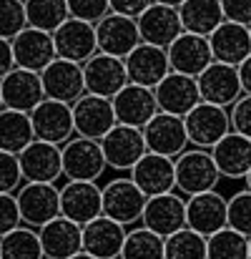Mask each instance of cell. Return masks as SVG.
I'll return each mask as SVG.
<instances>
[{
  "mask_svg": "<svg viewBox=\"0 0 251 259\" xmlns=\"http://www.w3.org/2000/svg\"><path fill=\"white\" fill-rule=\"evenodd\" d=\"M23 28H28L25 0H0V38L13 40Z\"/></svg>",
  "mask_w": 251,
  "mask_h": 259,
  "instance_id": "cell-38",
  "label": "cell"
},
{
  "mask_svg": "<svg viewBox=\"0 0 251 259\" xmlns=\"http://www.w3.org/2000/svg\"><path fill=\"white\" fill-rule=\"evenodd\" d=\"M0 96H3V106H5V108L30 113V111L45 98L40 73L15 66L8 76L0 78Z\"/></svg>",
  "mask_w": 251,
  "mask_h": 259,
  "instance_id": "cell-20",
  "label": "cell"
},
{
  "mask_svg": "<svg viewBox=\"0 0 251 259\" xmlns=\"http://www.w3.org/2000/svg\"><path fill=\"white\" fill-rule=\"evenodd\" d=\"M154 0H108L111 5V13H121V15H128V18H138Z\"/></svg>",
  "mask_w": 251,
  "mask_h": 259,
  "instance_id": "cell-45",
  "label": "cell"
},
{
  "mask_svg": "<svg viewBox=\"0 0 251 259\" xmlns=\"http://www.w3.org/2000/svg\"><path fill=\"white\" fill-rule=\"evenodd\" d=\"M229 118H231V131L251 139V93H241L234 101V106L229 108Z\"/></svg>",
  "mask_w": 251,
  "mask_h": 259,
  "instance_id": "cell-42",
  "label": "cell"
},
{
  "mask_svg": "<svg viewBox=\"0 0 251 259\" xmlns=\"http://www.w3.org/2000/svg\"><path fill=\"white\" fill-rule=\"evenodd\" d=\"M186 227L204 237L229 227V199L216 189L186 196Z\"/></svg>",
  "mask_w": 251,
  "mask_h": 259,
  "instance_id": "cell-8",
  "label": "cell"
},
{
  "mask_svg": "<svg viewBox=\"0 0 251 259\" xmlns=\"http://www.w3.org/2000/svg\"><path fill=\"white\" fill-rule=\"evenodd\" d=\"M20 171L25 181H40V184H56L63 176V159L61 146L33 139L20 154Z\"/></svg>",
  "mask_w": 251,
  "mask_h": 259,
  "instance_id": "cell-19",
  "label": "cell"
},
{
  "mask_svg": "<svg viewBox=\"0 0 251 259\" xmlns=\"http://www.w3.org/2000/svg\"><path fill=\"white\" fill-rule=\"evenodd\" d=\"M3 108H5V106H3V96H0V111H3Z\"/></svg>",
  "mask_w": 251,
  "mask_h": 259,
  "instance_id": "cell-52",
  "label": "cell"
},
{
  "mask_svg": "<svg viewBox=\"0 0 251 259\" xmlns=\"http://www.w3.org/2000/svg\"><path fill=\"white\" fill-rule=\"evenodd\" d=\"M154 3H161V5H171V8H178L183 0H154Z\"/></svg>",
  "mask_w": 251,
  "mask_h": 259,
  "instance_id": "cell-48",
  "label": "cell"
},
{
  "mask_svg": "<svg viewBox=\"0 0 251 259\" xmlns=\"http://www.w3.org/2000/svg\"><path fill=\"white\" fill-rule=\"evenodd\" d=\"M101 149H103L108 169H113V171H131L136 166V161L148 151L143 128L126 126V123H116L101 139Z\"/></svg>",
  "mask_w": 251,
  "mask_h": 259,
  "instance_id": "cell-7",
  "label": "cell"
},
{
  "mask_svg": "<svg viewBox=\"0 0 251 259\" xmlns=\"http://www.w3.org/2000/svg\"><path fill=\"white\" fill-rule=\"evenodd\" d=\"M166 259H209L206 237L183 227L166 237Z\"/></svg>",
  "mask_w": 251,
  "mask_h": 259,
  "instance_id": "cell-37",
  "label": "cell"
},
{
  "mask_svg": "<svg viewBox=\"0 0 251 259\" xmlns=\"http://www.w3.org/2000/svg\"><path fill=\"white\" fill-rule=\"evenodd\" d=\"M103 214V196L98 181H66L61 186V217L88 224Z\"/></svg>",
  "mask_w": 251,
  "mask_h": 259,
  "instance_id": "cell-13",
  "label": "cell"
},
{
  "mask_svg": "<svg viewBox=\"0 0 251 259\" xmlns=\"http://www.w3.org/2000/svg\"><path fill=\"white\" fill-rule=\"evenodd\" d=\"M15 68V58H13V46L10 40L0 38V78L8 76L10 71Z\"/></svg>",
  "mask_w": 251,
  "mask_h": 259,
  "instance_id": "cell-46",
  "label": "cell"
},
{
  "mask_svg": "<svg viewBox=\"0 0 251 259\" xmlns=\"http://www.w3.org/2000/svg\"><path fill=\"white\" fill-rule=\"evenodd\" d=\"M83 81H85V93L113 98L121 88L128 83L126 61L98 51L93 58H88L83 63Z\"/></svg>",
  "mask_w": 251,
  "mask_h": 259,
  "instance_id": "cell-14",
  "label": "cell"
},
{
  "mask_svg": "<svg viewBox=\"0 0 251 259\" xmlns=\"http://www.w3.org/2000/svg\"><path fill=\"white\" fill-rule=\"evenodd\" d=\"M101 196H103V214L123 227H133L141 222L148 199L131 176H116L106 181L101 186Z\"/></svg>",
  "mask_w": 251,
  "mask_h": 259,
  "instance_id": "cell-2",
  "label": "cell"
},
{
  "mask_svg": "<svg viewBox=\"0 0 251 259\" xmlns=\"http://www.w3.org/2000/svg\"><path fill=\"white\" fill-rule=\"evenodd\" d=\"M0 259H45L38 229L20 224L0 237Z\"/></svg>",
  "mask_w": 251,
  "mask_h": 259,
  "instance_id": "cell-34",
  "label": "cell"
},
{
  "mask_svg": "<svg viewBox=\"0 0 251 259\" xmlns=\"http://www.w3.org/2000/svg\"><path fill=\"white\" fill-rule=\"evenodd\" d=\"M128 227L101 214L93 222L83 224V252L95 259H121Z\"/></svg>",
  "mask_w": 251,
  "mask_h": 259,
  "instance_id": "cell-26",
  "label": "cell"
},
{
  "mask_svg": "<svg viewBox=\"0 0 251 259\" xmlns=\"http://www.w3.org/2000/svg\"><path fill=\"white\" fill-rule=\"evenodd\" d=\"M143 139H146L148 151L168 156V159H176L181 151H186L191 146L183 116H173V113H166V111H159L143 126Z\"/></svg>",
  "mask_w": 251,
  "mask_h": 259,
  "instance_id": "cell-10",
  "label": "cell"
},
{
  "mask_svg": "<svg viewBox=\"0 0 251 259\" xmlns=\"http://www.w3.org/2000/svg\"><path fill=\"white\" fill-rule=\"evenodd\" d=\"M71 108H73L76 136L101 141L118 123L111 98H103V96H95V93H83Z\"/></svg>",
  "mask_w": 251,
  "mask_h": 259,
  "instance_id": "cell-12",
  "label": "cell"
},
{
  "mask_svg": "<svg viewBox=\"0 0 251 259\" xmlns=\"http://www.w3.org/2000/svg\"><path fill=\"white\" fill-rule=\"evenodd\" d=\"M111 103H113L116 121L126 123V126H136V128H143L159 113L154 88L138 86V83H131V81L111 98Z\"/></svg>",
  "mask_w": 251,
  "mask_h": 259,
  "instance_id": "cell-17",
  "label": "cell"
},
{
  "mask_svg": "<svg viewBox=\"0 0 251 259\" xmlns=\"http://www.w3.org/2000/svg\"><path fill=\"white\" fill-rule=\"evenodd\" d=\"M176 166V191L183 196H193L201 191H211L219 186L221 174L209 149L188 146L173 159Z\"/></svg>",
  "mask_w": 251,
  "mask_h": 259,
  "instance_id": "cell-1",
  "label": "cell"
},
{
  "mask_svg": "<svg viewBox=\"0 0 251 259\" xmlns=\"http://www.w3.org/2000/svg\"><path fill=\"white\" fill-rule=\"evenodd\" d=\"M20 224H23V219H20V209H18L15 194H0V237L13 232Z\"/></svg>",
  "mask_w": 251,
  "mask_h": 259,
  "instance_id": "cell-43",
  "label": "cell"
},
{
  "mask_svg": "<svg viewBox=\"0 0 251 259\" xmlns=\"http://www.w3.org/2000/svg\"><path fill=\"white\" fill-rule=\"evenodd\" d=\"M30 126H33V136L38 141H48L56 146H63L68 139L76 136L71 103L53 101V98H43L30 111Z\"/></svg>",
  "mask_w": 251,
  "mask_h": 259,
  "instance_id": "cell-6",
  "label": "cell"
},
{
  "mask_svg": "<svg viewBox=\"0 0 251 259\" xmlns=\"http://www.w3.org/2000/svg\"><path fill=\"white\" fill-rule=\"evenodd\" d=\"M196 83H198L201 101L214 103V106H224V108H231L234 101L244 93L239 68L229 66V63H219V61H211L196 76Z\"/></svg>",
  "mask_w": 251,
  "mask_h": 259,
  "instance_id": "cell-9",
  "label": "cell"
},
{
  "mask_svg": "<svg viewBox=\"0 0 251 259\" xmlns=\"http://www.w3.org/2000/svg\"><path fill=\"white\" fill-rule=\"evenodd\" d=\"M209 46H211V56H214V61H219V63H229V66H239L241 61H246V58L251 56V30H249V25L224 20V23L209 35Z\"/></svg>",
  "mask_w": 251,
  "mask_h": 259,
  "instance_id": "cell-29",
  "label": "cell"
},
{
  "mask_svg": "<svg viewBox=\"0 0 251 259\" xmlns=\"http://www.w3.org/2000/svg\"><path fill=\"white\" fill-rule=\"evenodd\" d=\"M61 159H63V176L68 181H98L108 171L101 141L73 136L61 146Z\"/></svg>",
  "mask_w": 251,
  "mask_h": 259,
  "instance_id": "cell-3",
  "label": "cell"
},
{
  "mask_svg": "<svg viewBox=\"0 0 251 259\" xmlns=\"http://www.w3.org/2000/svg\"><path fill=\"white\" fill-rule=\"evenodd\" d=\"M71 259H95V257H93V254H88V252H83V249H81L78 254H73V257H71Z\"/></svg>",
  "mask_w": 251,
  "mask_h": 259,
  "instance_id": "cell-49",
  "label": "cell"
},
{
  "mask_svg": "<svg viewBox=\"0 0 251 259\" xmlns=\"http://www.w3.org/2000/svg\"><path fill=\"white\" fill-rule=\"evenodd\" d=\"M166 53H168V66H171V71L186 73V76H193V78L214 61L209 38H206V35L188 33V30H183V33L168 46Z\"/></svg>",
  "mask_w": 251,
  "mask_h": 259,
  "instance_id": "cell-24",
  "label": "cell"
},
{
  "mask_svg": "<svg viewBox=\"0 0 251 259\" xmlns=\"http://www.w3.org/2000/svg\"><path fill=\"white\" fill-rule=\"evenodd\" d=\"M206 247L209 259H249V237L231 227H224L206 237Z\"/></svg>",
  "mask_w": 251,
  "mask_h": 259,
  "instance_id": "cell-36",
  "label": "cell"
},
{
  "mask_svg": "<svg viewBox=\"0 0 251 259\" xmlns=\"http://www.w3.org/2000/svg\"><path fill=\"white\" fill-rule=\"evenodd\" d=\"M23 171H20V161L18 154L10 151H0V194H15L23 186Z\"/></svg>",
  "mask_w": 251,
  "mask_h": 259,
  "instance_id": "cell-40",
  "label": "cell"
},
{
  "mask_svg": "<svg viewBox=\"0 0 251 259\" xmlns=\"http://www.w3.org/2000/svg\"><path fill=\"white\" fill-rule=\"evenodd\" d=\"M154 93H156L159 111H166L173 116H186L196 103H201L196 78L186 76V73H176V71H171L166 78L154 88Z\"/></svg>",
  "mask_w": 251,
  "mask_h": 259,
  "instance_id": "cell-28",
  "label": "cell"
},
{
  "mask_svg": "<svg viewBox=\"0 0 251 259\" xmlns=\"http://www.w3.org/2000/svg\"><path fill=\"white\" fill-rule=\"evenodd\" d=\"M66 3H68L71 18H78V20L93 23V25L111 13L108 0H66Z\"/></svg>",
  "mask_w": 251,
  "mask_h": 259,
  "instance_id": "cell-41",
  "label": "cell"
},
{
  "mask_svg": "<svg viewBox=\"0 0 251 259\" xmlns=\"http://www.w3.org/2000/svg\"><path fill=\"white\" fill-rule=\"evenodd\" d=\"M236 68H239V78H241L244 93H251V56L246 58V61H241Z\"/></svg>",
  "mask_w": 251,
  "mask_h": 259,
  "instance_id": "cell-47",
  "label": "cell"
},
{
  "mask_svg": "<svg viewBox=\"0 0 251 259\" xmlns=\"http://www.w3.org/2000/svg\"><path fill=\"white\" fill-rule=\"evenodd\" d=\"M249 259H251V237H249Z\"/></svg>",
  "mask_w": 251,
  "mask_h": 259,
  "instance_id": "cell-51",
  "label": "cell"
},
{
  "mask_svg": "<svg viewBox=\"0 0 251 259\" xmlns=\"http://www.w3.org/2000/svg\"><path fill=\"white\" fill-rule=\"evenodd\" d=\"M53 43H56V58H66L73 63H85L98 53L95 25L78 18H68L53 33Z\"/></svg>",
  "mask_w": 251,
  "mask_h": 259,
  "instance_id": "cell-18",
  "label": "cell"
},
{
  "mask_svg": "<svg viewBox=\"0 0 251 259\" xmlns=\"http://www.w3.org/2000/svg\"><path fill=\"white\" fill-rule=\"evenodd\" d=\"M95 38H98V51L116 58H126L141 43L136 18L121 13H108L106 18H101L95 23Z\"/></svg>",
  "mask_w": 251,
  "mask_h": 259,
  "instance_id": "cell-16",
  "label": "cell"
},
{
  "mask_svg": "<svg viewBox=\"0 0 251 259\" xmlns=\"http://www.w3.org/2000/svg\"><path fill=\"white\" fill-rule=\"evenodd\" d=\"M244 184H246V189H251V169H249V174L244 176Z\"/></svg>",
  "mask_w": 251,
  "mask_h": 259,
  "instance_id": "cell-50",
  "label": "cell"
},
{
  "mask_svg": "<svg viewBox=\"0 0 251 259\" xmlns=\"http://www.w3.org/2000/svg\"><path fill=\"white\" fill-rule=\"evenodd\" d=\"M25 18L30 28L56 33L71 18V13L66 0H25Z\"/></svg>",
  "mask_w": 251,
  "mask_h": 259,
  "instance_id": "cell-35",
  "label": "cell"
},
{
  "mask_svg": "<svg viewBox=\"0 0 251 259\" xmlns=\"http://www.w3.org/2000/svg\"><path fill=\"white\" fill-rule=\"evenodd\" d=\"M13 58L18 68H28L40 73L53 58H56V43H53V33L38 30V28H23L13 40Z\"/></svg>",
  "mask_w": 251,
  "mask_h": 259,
  "instance_id": "cell-23",
  "label": "cell"
},
{
  "mask_svg": "<svg viewBox=\"0 0 251 259\" xmlns=\"http://www.w3.org/2000/svg\"><path fill=\"white\" fill-rule=\"evenodd\" d=\"M40 81H43L45 98L63 101V103H71V106L85 93L83 63H73V61H66V58H53L40 71Z\"/></svg>",
  "mask_w": 251,
  "mask_h": 259,
  "instance_id": "cell-11",
  "label": "cell"
},
{
  "mask_svg": "<svg viewBox=\"0 0 251 259\" xmlns=\"http://www.w3.org/2000/svg\"><path fill=\"white\" fill-rule=\"evenodd\" d=\"M18 209L23 224L40 229L51 219L61 217V186L58 184H40V181H23L15 191Z\"/></svg>",
  "mask_w": 251,
  "mask_h": 259,
  "instance_id": "cell-4",
  "label": "cell"
},
{
  "mask_svg": "<svg viewBox=\"0 0 251 259\" xmlns=\"http://www.w3.org/2000/svg\"><path fill=\"white\" fill-rule=\"evenodd\" d=\"M221 10L226 20L251 25V0H221Z\"/></svg>",
  "mask_w": 251,
  "mask_h": 259,
  "instance_id": "cell-44",
  "label": "cell"
},
{
  "mask_svg": "<svg viewBox=\"0 0 251 259\" xmlns=\"http://www.w3.org/2000/svg\"><path fill=\"white\" fill-rule=\"evenodd\" d=\"M249 30H251V25H249Z\"/></svg>",
  "mask_w": 251,
  "mask_h": 259,
  "instance_id": "cell-53",
  "label": "cell"
},
{
  "mask_svg": "<svg viewBox=\"0 0 251 259\" xmlns=\"http://www.w3.org/2000/svg\"><path fill=\"white\" fill-rule=\"evenodd\" d=\"M178 18L183 30L206 38L226 20L221 10V0H183L178 5Z\"/></svg>",
  "mask_w": 251,
  "mask_h": 259,
  "instance_id": "cell-31",
  "label": "cell"
},
{
  "mask_svg": "<svg viewBox=\"0 0 251 259\" xmlns=\"http://www.w3.org/2000/svg\"><path fill=\"white\" fill-rule=\"evenodd\" d=\"M38 237L45 259H71L83 249V227L66 217H56L43 224Z\"/></svg>",
  "mask_w": 251,
  "mask_h": 259,
  "instance_id": "cell-25",
  "label": "cell"
},
{
  "mask_svg": "<svg viewBox=\"0 0 251 259\" xmlns=\"http://www.w3.org/2000/svg\"><path fill=\"white\" fill-rule=\"evenodd\" d=\"M136 23H138L141 40L151 43V46H159V48H168L183 33V25H181V18H178V8L161 5V3H151L136 18Z\"/></svg>",
  "mask_w": 251,
  "mask_h": 259,
  "instance_id": "cell-22",
  "label": "cell"
},
{
  "mask_svg": "<svg viewBox=\"0 0 251 259\" xmlns=\"http://www.w3.org/2000/svg\"><path fill=\"white\" fill-rule=\"evenodd\" d=\"M186 134H188V144L198 146V149H214L229 131H231V118H229V108L224 106H214V103H196L186 116Z\"/></svg>",
  "mask_w": 251,
  "mask_h": 259,
  "instance_id": "cell-5",
  "label": "cell"
},
{
  "mask_svg": "<svg viewBox=\"0 0 251 259\" xmlns=\"http://www.w3.org/2000/svg\"><path fill=\"white\" fill-rule=\"evenodd\" d=\"M128 176L136 181V186L146 196L176 191V166H173V159L154 154V151H146L136 161V166L128 171Z\"/></svg>",
  "mask_w": 251,
  "mask_h": 259,
  "instance_id": "cell-27",
  "label": "cell"
},
{
  "mask_svg": "<svg viewBox=\"0 0 251 259\" xmlns=\"http://www.w3.org/2000/svg\"><path fill=\"white\" fill-rule=\"evenodd\" d=\"M211 156L219 166L221 179H231V181H244V176L251 169V139L236 134V131H229L214 149H211Z\"/></svg>",
  "mask_w": 251,
  "mask_h": 259,
  "instance_id": "cell-30",
  "label": "cell"
},
{
  "mask_svg": "<svg viewBox=\"0 0 251 259\" xmlns=\"http://www.w3.org/2000/svg\"><path fill=\"white\" fill-rule=\"evenodd\" d=\"M121 259H166V237L143 224H133L126 232Z\"/></svg>",
  "mask_w": 251,
  "mask_h": 259,
  "instance_id": "cell-33",
  "label": "cell"
},
{
  "mask_svg": "<svg viewBox=\"0 0 251 259\" xmlns=\"http://www.w3.org/2000/svg\"><path fill=\"white\" fill-rule=\"evenodd\" d=\"M229 227L251 237V189H239L229 196Z\"/></svg>",
  "mask_w": 251,
  "mask_h": 259,
  "instance_id": "cell-39",
  "label": "cell"
},
{
  "mask_svg": "<svg viewBox=\"0 0 251 259\" xmlns=\"http://www.w3.org/2000/svg\"><path fill=\"white\" fill-rule=\"evenodd\" d=\"M123 61H126V71H128V81L146 88H156L171 73L166 48H159V46H151L143 40Z\"/></svg>",
  "mask_w": 251,
  "mask_h": 259,
  "instance_id": "cell-21",
  "label": "cell"
},
{
  "mask_svg": "<svg viewBox=\"0 0 251 259\" xmlns=\"http://www.w3.org/2000/svg\"><path fill=\"white\" fill-rule=\"evenodd\" d=\"M138 224L148 227L151 232H156L161 237H168V234L183 229L186 227V196L178 191L148 196Z\"/></svg>",
  "mask_w": 251,
  "mask_h": 259,
  "instance_id": "cell-15",
  "label": "cell"
},
{
  "mask_svg": "<svg viewBox=\"0 0 251 259\" xmlns=\"http://www.w3.org/2000/svg\"><path fill=\"white\" fill-rule=\"evenodd\" d=\"M33 126H30V113L3 108L0 111V151L20 154L30 141H33Z\"/></svg>",
  "mask_w": 251,
  "mask_h": 259,
  "instance_id": "cell-32",
  "label": "cell"
}]
</instances>
